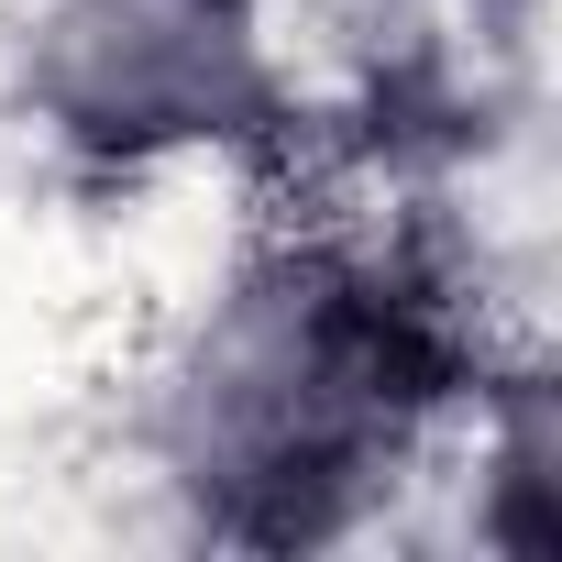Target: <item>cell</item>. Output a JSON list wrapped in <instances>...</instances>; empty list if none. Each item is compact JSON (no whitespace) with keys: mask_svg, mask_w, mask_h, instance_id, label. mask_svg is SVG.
Wrapping results in <instances>:
<instances>
[{"mask_svg":"<svg viewBox=\"0 0 562 562\" xmlns=\"http://www.w3.org/2000/svg\"><path fill=\"white\" fill-rule=\"evenodd\" d=\"M419 408V321L375 265L265 254L188 321L155 441L166 474L221 496L254 529H321L353 485H375Z\"/></svg>","mask_w":562,"mask_h":562,"instance_id":"1","label":"cell"},{"mask_svg":"<svg viewBox=\"0 0 562 562\" xmlns=\"http://www.w3.org/2000/svg\"><path fill=\"white\" fill-rule=\"evenodd\" d=\"M23 100L111 166L232 144L276 111L265 0H45L23 34Z\"/></svg>","mask_w":562,"mask_h":562,"instance_id":"2","label":"cell"}]
</instances>
